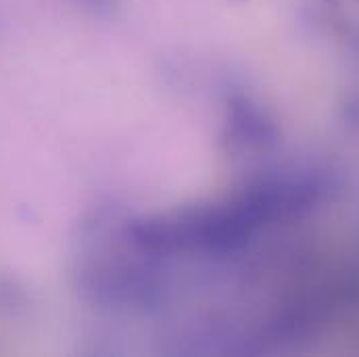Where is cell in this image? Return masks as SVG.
Here are the masks:
<instances>
[{"label": "cell", "mask_w": 359, "mask_h": 357, "mask_svg": "<svg viewBox=\"0 0 359 357\" xmlns=\"http://www.w3.org/2000/svg\"><path fill=\"white\" fill-rule=\"evenodd\" d=\"M230 132L236 140L249 147H264L273 140L276 130L259 109L247 98H234L230 105Z\"/></svg>", "instance_id": "6da1fadb"}, {"label": "cell", "mask_w": 359, "mask_h": 357, "mask_svg": "<svg viewBox=\"0 0 359 357\" xmlns=\"http://www.w3.org/2000/svg\"><path fill=\"white\" fill-rule=\"evenodd\" d=\"M78 2H84L88 6H94V8H102V6H109V0H78Z\"/></svg>", "instance_id": "7a4b0ae2"}]
</instances>
